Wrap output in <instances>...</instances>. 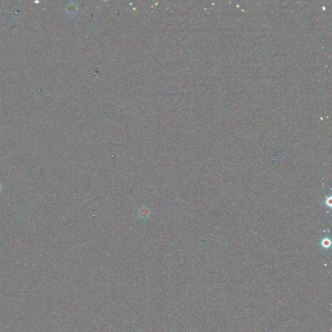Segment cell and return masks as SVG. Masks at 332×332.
<instances>
[{"label":"cell","instance_id":"1","mask_svg":"<svg viewBox=\"0 0 332 332\" xmlns=\"http://www.w3.org/2000/svg\"><path fill=\"white\" fill-rule=\"evenodd\" d=\"M150 215V210L147 207H143L140 208L138 212V216L139 218L146 219Z\"/></svg>","mask_w":332,"mask_h":332},{"label":"cell","instance_id":"3","mask_svg":"<svg viewBox=\"0 0 332 332\" xmlns=\"http://www.w3.org/2000/svg\"><path fill=\"white\" fill-rule=\"evenodd\" d=\"M325 203H326L327 206L331 208V197H329L328 198H327L326 201H325Z\"/></svg>","mask_w":332,"mask_h":332},{"label":"cell","instance_id":"2","mask_svg":"<svg viewBox=\"0 0 332 332\" xmlns=\"http://www.w3.org/2000/svg\"><path fill=\"white\" fill-rule=\"evenodd\" d=\"M321 245L323 248H325V249L330 248V245H331V241L328 239V238H325V239L322 240L321 242Z\"/></svg>","mask_w":332,"mask_h":332}]
</instances>
